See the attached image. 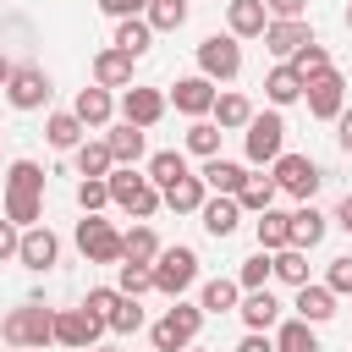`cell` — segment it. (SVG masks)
I'll return each mask as SVG.
<instances>
[{
    "mask_svg": "<svg viewBox=\"0 0 352 352\" xmlns=\"http://www.w3.org/2000/svg\"><path fill=\"white\" fill-rule=\"evenodd\" d=\"M99 336H104V319H94L82 302L77 308H55V341L60 346L82 352V346H99Z\"/></svg>",
    "mask_w": 352,
    "mask_h": 352,
    "instance_id": "cell-11",
    "label": "cell"
},
{
    "mask_svg": "<svg viewBox=\"0 0 352 352\" xmlns=\"http://www.w3.org/2000/svg\"><path fill=\"white\" fill-rule=\"evenodd\" d=\"M198 220H204V231H209L214 242H226V236L242 226V204H236V198H226V192H209V198H204V209H198Z\"/></svg>",
    "mask_w": 352,
    "mask_h": 352,
    "instance_id": "cell-18",
    "label": "cell"
},
{
    "mask_svg": "<svg viewBox=\"0 0 352 352\" xmlns=\"http://www.w3.org/2000/svg\"><path fill=\"white\" fill-rule=\"evenodd\" d=\"M336 143H341V148L352 154V104H346V110L336 116Z\"/></svg>",
    "mask_w": 352,
    "mask_h": 352,
    "instance_id": "cell-53",
    "label": "cell"
},
{
    "mask_svg": "<svg viewBox=\"0 0 352 352\" xmlns=\"http://www.w3.org/2000/svg\"><path fill=\"white\" fill-rule=\"evenodd\" d=\"M104 187H110V204H116L121 214H132V220H148L154 209H165V204H160V187H154L138 165H116V170L104 176Z\"/></svg>",
    "mask_w": 352,
    "mask_h": 352,
    "instance_id": "cell-2",
    "label": "cell"
},
{
    "mask_svg": "<svg viewBox=\"0 0 352 352\" xmlns=\"http://www.w3.org/2000/svg\"><path fill=\"white\" fill-rule=\"evenodd\" d=\"M324 231H330V214L314 209V204H297V209H292V242H286V248H302V253H308V248L324 242Z\"/></svg>",
    "mask_w": 352,
    "mask_h": 352,
    "instance_id": "cell-21",
    "label": "cell"
},
{
    "mask_svg": "<svg viewBox=\"0 0 352 352\" xmlns=\"http://www.w3.org/2000/svg\"><path fill=\"white\" fill-rule=\"evenodd\" d=\"M187 0H148V11H143V22L154 28V33H176L182 22H187Z\"/></svg>",
    "mask_w": 352,
    "mask_h": 352,
    "instance_id": "cell-41",
    "label": "cell"
},
{
    "mask_svg": "<svg viewBox=\"0 0 352 352\" xmlns=\"http://www.w3.org/2000/svg\"><path fill=\"white\" fill-rule=\"evenodd\" d=\"M77 253L88 264H121V231L99 214H82L77 220Z\"/></svg>",
    "mask_w": 352,
    "mask_h": 352,
    "instance_id": "cell-9",
    "label": "cell"
},
{
    "mask_svg": "<svg viewBox=\"0 0 352 352\" xmlns=\"http://www.w3.org/2000/svg\"><path fill=\"white\" fill-rule=\"evenodd\" d=\"M302 44H314V28H308V16H297V22H270V28H264V50H270L275 60H292Z\"/></svg>",
    "mask_w": 352,
    "mask_h": 352,
    "instance_id": "cell-15",
    "label": "cell"
},
{
    "mask_svg": "<svg viewBox=\"0 0 352 352\" xmlns=\"http://www.w3.org/2000/svg\"><path fill=\"white\" fill-rule=\"evenodd\" d=\"M72 116L88 126V132H104L110 126V116H116V99H110V88H77V99H72Z\"/></svg>",
    "mask_w": 352,
    "mask_h": 352,
    "instance_id": "cell-17",
    "label": "cell"
},
{
    "mask_svg": "<svg viewBox=\"0 0 352 352\" xmlns=\"http://www.w3.org/2000/svg\"><path fill=\"white\" fill-rule=\"evenodd\" d=\"M6 77H11V60H6V55H0V88H6Z\"/></svg>",
    "mask_w": 352,
    "mask_h": 352,
    "instance_id": "cell-55",
    "label": "cell"
},
{
    "mask_svg": "<svg viewBox=\"0 0 352 352\" xmlns=\"http://www.w3.org/2000/svg\"><path fill=\"white\" fill-rule=\"evenodd\" d=\"M160 116H165V94H160V88H138V82H132V88L121 94V121H132V126L148 132Z\"/></svg>",
    "mask_w": 352,
    "mask_h": 352,
    "instance_id": "cell-16",
    "label": "cell"
},
{
    "mask_svg": "<svg viewBox=\"0 0 352 352\" xmlns=\"http://www.w3.org/2000/svg\"><path fill=\"white\" fill-rule=\"evenodd\" d=\"M275 280V270H270V253H253V258H242V270H236V286L242 292H264Z\"/></svg>",
    "mask_w": 352,
    "mask_h": 352,
    "instance_id": "cell-45",
    "label": "cell"
},
{
    "mask_svg": "<svg viewBox=\"0 0 352 352\" xmlns=\"http://www.w3.org/2000/svg\"><path fill=\"white\" fill-rule=\"evenodd\" d=\"M214 94H220V88H214L209 77H198V72H192V77H176V82H170L165 104H176L187 121H204V116L214 110Z\"/></svg>",
    "mask_w": 352,
    "mask_h": 352,
    "instance_id": "cell-12",
    "label": "cell"
},
{
    "mask_svg": "<svg viewBox=\"0 0 352 352\" xmlns=\"http://www.w3.org/2000/svg\"><path fill=\"white\" fill-rule=\"evenodd\" d=\"M346 28H352V0H346Z\"/></svg>",
    "mask_w": 352,
    "mask_h": 352,
    "instance_id": "cell-57",
    "label": "cell"
},
{
    "mask_svg": "<svg viewBox=\"0 0 352 352\" xmlns=\"http://www.w3.org/2000/svg\"><path fill=\"white\" fill-rule=\"evenodd\" d=\"M286 66H292V72H297L302 82H314V77H324V72H330V50H324V44L314 38V44H302V50H297V55H292Z\"/></svg>",
    "mask_w": 352,
    "mask_h": 352,
    "instance_id": "cell-42",
    "label": "cell"
},
{
    "mask_svg": "<svg viewBox=\"0 0 352 352\" xmlns=\"http://www.w3.org/2000/svg\"><path fill=\"white\" fill-rule=\"evenodd\" d=\"M148 270H154V292L176 302V297L198 280V253H192L187 242H176V248H160V258H154Z\"/></svg>",
    "mask_w": 352,
    "mask_h": 352,
    "instance_id": "cell-5",
    "label": "cell"
},
{
    "mask_svg": "<svg viewBox=\"0 0 352 352\" xmlns=\"http://www.w3.org/2000/svg\"><path fill=\"white\" fill-rule=\"evenodd\" d=\"M270 270H275V280H286V286H308V253H302V248L270 253Z\"/></svg>",
    "mask_w": 352,
    "mask_h": 352,
    "instance_id": "cell-40",
    "label": "cell"
},
{
    "mask_svg": "<svg viewBox=\"0 0 352 352\" xmlns=\"http://www.w3.org/2000/svg\"><path fill=\"white\" fill-rule=\"evenodd\" d=\"M116 292H121V297L154 292V270H148V264H116Z\"/></svg>",
    "mask_w": 352,
    "mask_h": 352,
    "instance_id": "cell-43",
    "label": "cell"
},
{
    "mask_svg": "<svg viewBox=\"0 0 352 352\" xmlns=\"http://www.w3.org/2000/svg\"><path fill=\"white\" fill-rule=\"evenodd\" d=\"M160 248H165V242H160L154 226H143V220H138L132 231H121V264H154Z\"/></svg>",
    "mask_w": 352,
    "mask_h": 352,
    "instance_id": "cell-28",
    "label": "cell"
},
{
    "mask_svg": "<svg viewBox=\"0 0 352 352\" xmlns=\"http://www.w3.org/2000/svg\"><path fill=\"white\" fill-rule=\"evenodd\" d=\"M82 352H116V346H82Z\"/></svg>",
    "mask_w": 352,
    "mask_h": 352,
    "instance_id": "cell-56",
    "label": "cell"
},
{
    "mask_svg": "<svg viewBox=\"0 0 352 352\" xmlns=\"http://www.w3.org/2000/svg\"><path fill=\"white\" fill-rule=\"evenodd\" d=\"M0 94H6L11 110H44L55 88H50V72L44 66H11V77H6Z\"/></svg>",
    "mask_w": 352,
    "mask_h": 352,
    "instance_id": "cell-8",
    "label": "cell"
},
{
    "mask_svg": "<svg viewBox=\"0 0 352 352\" xmlns=\"http://www.w3.org/2000/svg\"><path fill=\"white\" fill-rule=\"evenodd\" d=\"M220 138H226V132H220V126L204 116V121H192V126H187L182 148H187V154H198V160H214V154H220Z\"/></svg>",
    "mask_w": 352,
    "mask_h": 352,
    "instance_id": "cell-38",
    "label": "cell"
},
{
    "mask_svg": "<svg viewBox=\"0 0 352 352\" xmlns=\"http://www.w3.org/2000/svg\"><path fill=\"white\" fill-rule=\"evenodd\" d=\"M242 154H248V170L275 165L286 154V121H280V110H253V121L242 126Z\"/></svg>",
    "mask_w": 352,
    "mask_h": 352,
    "instance_id": "cell-4",
    "label": "cell"
},
{
    "mask_svg": "<svg viewBox=\"0 0 352 352\" xmlns=\"http://www.w3.org/2000/svg\"><path fill=\"white\" fill-rule=\"evenodd\" d=\"M204 198H209L204 176H182L176 187H165V192H160V204H165V209H176V214H198V209H204Z\"/></svg>",
    "mask_w": 352,
    "mask_h": 352,
    "instance_id": "cell-32",
    "label": "cell"
},
{
    "mask_svg": "<svg viewBox=\"0 0 352 352\" xmlns=\"http://www.w3.org/2000/svg\"><path fill=\"white\" fill-rule=\"evenodd\" d=\"M121 302V292L116 286H88V297H82V308L94 314V319H110V308Z\"/></svg>",
    "mask_w": 352,
    "mask_h": 352,
    "instance_id": "cell-48",
    "label": "cell"
},
{
    "mask_svg": "<svg viewBox=\"0 0 352 352\" xmlns=\"http://www.w3.org/2000/svg\"><path fill=\"white\" fill-rule=\"evenodd\" d=\"M297 319L302 324H324V319H336V292L324 286V280H308V286H297Z\"/></svg>",
    "mask_w": 352,
    "mask_h": 352,
    "instance_id": "cell-22",
    "label": "cell"
},
{
    "mask_svg": "<svg viewBox=\"0 0 352 352\" xmlns=\"http://www.w3.org/2000/svg\"><path fill=\"white\" fill-rule=\"evenodd\" d=\"M302 99H308V116H314V121H336V116L346 110V77L330 66L324 77L302 82Z\"/></svg>",
    "mask_w": 352,
    "mask_h": 352,
    "instance_id": "cell-10",
    "label": "cell"
},
{
    "mask_svg": "<svg viewBox=\"0 0 352 352\" xmlns=\"http://www.w3.org/2000/svg\"><path fill=\"white\" fill-rule=\"evenodd\" d=\"M275 198H280V187H275L270 176H258V170H248V182H242V192H236L242 214H264V209H275Z\"/></svg>",
    "mask_w": 352,
    "mask_h": 352,
    "instance_id": "cell-34",
    "label": "cell"
},
{
    "mask_svg": "<svg viewBox=\"0 0 352 352\" xmlns=\"http://www.w3.org/2000/svg\"><path fill=\"white\" fill-rule=\"evenodd\" d=\"M253 236H258V253H280V248L292 242V214H286V209L253 214Z\"/></svg>",
    "mask_w": 352,
    "mask_h": 352,
    "instance_id": "cell-26",
    "label": "cell"
},
{
    "mask_svg": "<svg viewBox=\"0 0 352 352\" xmlns=\"http://www.w3.org/2000/svg\"><path fill=\"white\" fill-rule=\"evenodd\" d=\"M121 55H132V60H143L148 55V44H154V28L143 22V16H126V22H116V38H110Z\"/></svg>",
    "mask_w": 352,
    "mask_h": 352,
    "instance_id": "cell-33",
    "label": "cell"
},
{
    "mask_svg": "<svg viewBox=\"0 0 352 352\" xmlns=\"http://www.w3.org/2000/svg\"><path fill=\"white\" fill-rule=\"evenodd\" d=\"M209 116H214L220 132H242V126L253 121V99H248V94H214V110H209Z\"/></svg>",
    "mask_w": 352,
    "mask_h": 352,
    "instance_id": "cell-30",
    "label": "cell"
},
{
    "mask_svg": "<svg viewBox=\"0 0 352 352\" xmlns=\"http://www.w3.org/2000/svg\"><path fill=\"white\" fill-rule=\"evenodd\" d=\"M99 11H104V16H116V22H126V16H143V11H148V0H99Z\"/></svg>",
    "mask_w": 352,
    "mask_h": 352,
    "instance_id": "cell-50",
    "label": "cell"
},
{
    "mask_svg": "<svg viewBox=\"0 0 352 352\" xmlns=\"http://www.w3.org/2000/svg\"><path fill=\"white\" fill-rule=\"evenodd\" d=\"M264 11H270V22H297L308 11V0H264Z\"/></svg>",
    "mask_w": 352,
    "mask_h": 352,
    "instance_id": "cell-49",
    "label": "cell"
},
{
    "mask_svg": "<svg viewBox=\"0 0 352 352\" xmlns=\"http://www.w3.org/2000/svg\"><path fill=\"white\" fill-rule=\"evenodd\" d=\"M0 341L16 346V352H44V346L55 341V308H44V302L11 308V314L0 319Z\"/></svg>",
    "mask_w": 352,
    "mask_h": 352,
    "instance_id": "cell-1",
    "label": "cell"
},
{
    "mask_svg": "<svg viewBox=\"0 0 352 352\" xmlns=\"http://www.w3.org/2000/svg\"><path fill=\"white\" fill-rule=\"evenodd\" d=\"M132 66H138V60L121 55L116 44L99 50V55H94V88H121V94H126V88H132Z\"/></svg>",
    "mask_w": 352,
    "mask_h": 352,
    "instance_id": "cell-20",
    "label": "cell"
},
{
    "mask_svg": "<svg viewBox=\"0 0 352 352\" xmlns=\"http://www.w3.org/2000/svg\"><path fill=\"white\" fill-rule=\"evenodd\" d=\"M104 148H110V160H116V165H138V160L148 154V138H143V126L121 121V126H110V132H104Z\"/></svg>",
    "mask_w": 352,
    "mask_h": 352,
    "instance_id": "cell-23",
    "label": "cell"
},
{
    "mask_svg": "<svg viewBox=\"0 0 352 352\" xmlns=\"http://www.w3.org/2000/svg\"><path fill=\"white\" fill-rule=\"evenodd\" d=\"M264 28H270V11H264V0H226V33L242 44V38H264Z\"/></svg>",
    "mask_w": 352,
    "mask_h": 352,
    "instance_id": "cell-14",
    "label": "cell"
},
{
    "mask_svg": "<svg viewBox=\"0 0 352 352\" xmlns=\"http://www.w3.org/2000/svg\"><path fill=\"white\" fill-rule=\"evenodd\" d=\"M204 187L209 192H226V198H236L242 192V182H248V165H236V160H226V154H214V160H204Z\"/></svg>",
    "mask_w": 352,
    "mask_h": 352,
    "instance_id": "cell-24",
    "label": "cell"
},
{
    "mask_svg": "<svg viewBox=\"0 0 352 352\" xmlns=\"http://www.w3.org/2000/svg\"><path fill=\"white\" fill-rule=\"evenodd\" d=\"M6 220H11L16 231L44 226V198H38V192H6Z\"/></svg>",
    "mask_w": 352,
    "mask_h": 352,
    "instance_id": "cell-37",
    "label": "cell"
},
{
    "mask_svg": "<svg viewBox=\"0 0 352 352\" xmlns=\"http://www.w3.org/2000/svg\"><path fill=\"white\" fill-rule=\"evenodd\" d=\"M72 160H77V176H110V170H116L104 138H82V143L72 148Z\"/></svg>",
    "mask_w": 352,
    "mask_h": 352,
    "instance_id": "cell-35",
    "label": "cell"
},
{
    "mask_svg": "<svg viewBox=\"0 0 352 352\" xmlns=\"http://www.w3.org/2000/svg\"><path fill=\"white\" fill-rule=\"evenodd\" d=\"M264 99H270V110L297 104V99H302V77H297L286 60H275V66H270V77H264Z\"/></svg>",
    "mask_w": 352,
    "mask_h": 352,
    "instance_id": "cell-25",
    "label": "cell"
},
{
    "mask_svg": "<svg viewBox=\"0 0 352 352\" xmlns=\"http://www.w3.org/2000/svg\"><path fill=\"white\" fill-rule=\"evenodd\" d=\"M270 341H275V352H319V336H314V324H302V319H280Z\"/></svg>",
    "mask_w": 352,
    "mask_h": 352,
    "instance_id": "cell-36",
    "label": "cell"
},
{
    "mask_svg": "<svg viewBox=\"0 0 352 352\" xmlns=\"http://www.w3.org/2000/svg\"><path fill=\"white\" fill-rule=\"evenodd\" d=\"M187 352H204V346H198V341H192V346H187Z\"/></svg>",
    "mask_w": 352,
    "mask_h": 352,
    "instance_id": "cell-58",
    "label": "cell"
},
{
    "mask_svg": "<svg viewBox=\"0 0 352 352\" xmlns=\"http://www.w3.org/2000/svg\"><path fill=\"white\" fill-rule=\"evenodd\" d=\"M104 204H110V187H104V176H82V182H77V209H82V214H99Z\"/></svg>",
    "mask_w": 352,
    "mask_h": 352,
    "instance_id": "cell-46",
    "label": "cell"
},
{
    "mask_svg": "<svg viewBox=\"0 0 352 352\" xmlns=\"http://www.w3.org/2000/svg\"><path fill=\"white\" fill-rule=\"evenodd\" d=\"M270 182H275L280 192H292L297 204H314V192L324 187V170H319L308 154H280V160L270 165Z\"/></svg>",
    "mask_w": 352,
    "mask_h": 352,
    "instance_id": "cell-6",
    "label": "cell"
},
{
    "mask_svg": "<svg viewBox=\"0 0 352 352\" xmlns=\"http://www.w3.org/2000/svg\"><path fill=\"white\" fill-rule=\"evenodd\" d=\"M16 242H22V231H16L11 220H0V264H6V258H16Z\"/></svg>",
    "mask_w": 352,
    "mask_h": 352,
    "instance_id": "cell-51",
    "label": "cell"
},
{
    "mask_svg": "<svg viewBox=\"0 0 352 352\" xmlns=\"http://www.w3.org/2000/svg\"><path fill=\"white\" fill-rule=\"evenodd\" d=\"M236 302H242L236 275H214V280H204V292H198V308H204V314H236Z\"/></svg>",
    "mask_w": 352,
    "mask_h": 352,
    "instance_id": "cell-29",
    "label": "cell"
},
{
    "mask_svg": "<svg viewBox=\"0 0 352 352\" xmlns=\"http://www.w3.org/2000/svg\"><path fill=\"white\" fill-rule=\"evenodd\" d=\"M324 286H330L336 297H352V253L330 258V270H324Z\"/></svg>",
    "mask_w": 352,
    "mask_h": 352,
    "instance_id": "cell-47",
    "label": "cell"
},
{
    "mask_svg": "<svg viewBox=\"0 0 352 352\" xmlns=\"http://www.w3.org/2000/svg\"><path fill=\"white\" fill-rule=\"evenodd\" d=\"M44 138H50V148H60V154H72L82 138H88V126L72 116V110H50L44 116Z\"/></svg>",
    "mask_w": 352,
    "mask_h": 352,
    "instance_id": "cell-27",
    "label": "cell"
},
{
    "mask_svg": "<svg viewBox=\"0 0 352 352\" xmlns=\"http://www.w3.org/2000/svg\"><path fill=\"white\" fill-rule=\"evenodd\" d=\"M236 352H275V341H270V336H258V330H248V336L236 341Z\"/></svg>",
    "mask_w": 352,
    "mask_h": 352,
    "instance_id": "cell-52",
    "label": "cell"
},
{
    "mask_svg": "<svg viewBox=\"0 0 352 352\" xmlns=\"http://www.w3.org/2000/svg\"><path fill=\"white\" fill-rule=\"evenodd\" d=\"M204 319H209V314H204L198 302H182V297H176V302H170V308H165V314L154 319V330H148L154 352H187V346L198 341Z\"/></svg>",
    "mask_w": 352,
    "mask_h": 352,
    "instance_id": "cell-3",
    "label": "cell"
},
{
    "mask_svg": "<svg viewBox=\"0 0 352 352\" xmlns=\"http://www.w3.org/2000/svg\"><path fill=\"white\" fill-rule=\"evenodd\" d=\"M104 330H116V336H138V330H143V302H138V297H121V302L110 308Z\"/></svg>",
    "mask_w": 352,
    "mask_h": 352,
    "instance_id": "cell-44",
    "label": "cell"
},
{
    "mask_svg": "<svg viewBox=\"0 0 352 352\" xmlns=\"http://www.w3.org/2000/svg\"><path fill=\"white\" fill-rule=\"evenodd\" d=\"M236 314H242V324H248V330H258V336H270V330L280 324V302H275V292H270V286H264V292H242Z\"/></svg>",
    "mask_w": 352,
    "mask_h": 352,
    "instance_id": "cell-19",
    "label": "cell"
},
{
    "mask_svg": "<svg viewBox=\"0 0 352 352\" xmlns=\"http://www.w3.org/2000/svg\"><path fill=\"white\" fill-rule=\"evenodd\" d=\"M44 165L38 160H11V170H6V192H38L44 198Z\"/></svg>",
    "mask_w": 352,
    "mask_h": 352,
    "instance_id": "cell-39",
    "label": "cell"
},
{
    "mask_svg": "<svg viewBox=\"0 0 352 352\" xmlns=\"http://www.w3.org/2000/svg\"><path fill=\"white\" fill-rule=\"evenodd\" d=\"M55 258H60V236L50 226H28L22 242H16V264L33 270V275H44V270H55Z\"/></svg>",
    "mask_w": 352,
    "mask_h": 352,
    "instance_id": "cell-13",
    "label": "cell"
},
{
    "mask_svg": "<svg viewBox=\"0 0 352 352\" xmlns=\"http://www.w3.org/2000/svg\"><path fill=\"white\" fill-rule=\"evenodd\" d=\"M198 77H209V82H236V77H242V44H236L231 33H209V38L198 44Z\"/></svg>",
    "mask_w": 352,
    "mask_h": 352,
    "instance_id": "cell-7",
    "label": "cell"
},
{
    "mask_svg": "<svg viewBox=\"0 0 352 352\" xmlns=\"http://www.w3.org/2000/svg\"><path fill=\"white\" fill-rule=\"evenodd\" d=\"M143 176L165 192V187H176V182L192 176V170H187V154H182V148H160V154H148V170H143Z\"/></svg>",
    "mask_w": 352,
    "mask_h": 352,
    "instance_id": "cell-31",
    "label": "cell"
},
{
    "mask_svg": "<svg viewBox=\"0 0 352 352\" xmlns=\"http://www.w3.org/2000/svg\"><path fill=\"white\" fill-rule=\"evenodd\" d=\"M336 226H341V231H352V192L336 204Z\"/></svg>",
    "mask_w": 352,
    "mask_h": 352,
    "instance_id": "cell-54",
    "label": "cell"
}]
</instances>
